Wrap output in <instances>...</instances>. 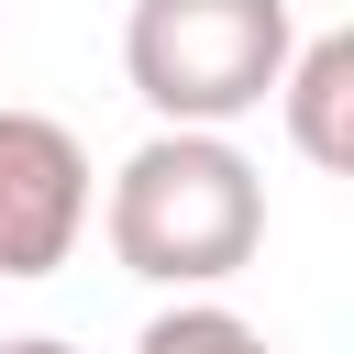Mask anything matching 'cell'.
<instances>
[{
    "mask_svg": "<svg viewBox=\"0 0 354 354\" xmlns=\"http://www.w3.org/2000/svg\"><path fill=\"white\" fill-rule=\"evenodd\" d=\"M100 243L144 288H221L266 243V177L232 133H144L100 188Z\"/></svg>",
    "mask_w": 354,
    "mask_h": 354,
    "instance_id": "6da1fadb",
    "label": "cell"
},
{
    "mask_svg": "<svg viewBox=\"0 0 354 354\" xmlns=\"http://www.w3.org/2000/svg\"><path fill=\"white\" fill-rule=\"evenodd\" d=\"M288 55H299V0H133L122 11V77L155 111V133L254 122Z\"/></svg>",
    "mask_w": 354,
    "mask_h": 354,
    "instance_id": "7a4b0ae2",
    "label": "cell"
},
{
    "mask_svg": "<svg viewBox=\"0 0 354 354\" xmlns=\"http://www.w3.org/2000/svg\"><path fill=\"white\" fill-rule=\"evenodd\" d=\"M88 144L55 122V111H22L0 100V277L33 288L55 277L77 243H88Z\"/></svg>",
    "mask_w": 354,
    "mask_h": 354,
    "instance_id": "3957f363",
    "label": "cell"
},
{
    "mask_svg": "<svg viewBox=\"0 0 354 354\" xmlns=\"http://www.w3.org/2000/svg\"><path fill=\"white\" fill-rule=\"evenodd\" d=\"M277 122L321 177L354 166V33H299V55L277 77Z\"/></svg>",
    "mask_w": 354,
    "mask_h": 354,
    "instance_id": "277c9868",
    "label": "cell"
},
{
    "mask_svg": "<svg viewBox=\"0 0 354 354\" xmlns=\"http://www.w3.org/2000/svg\"><path fill=\"white\" fill-rule=\"evenodd\" d=\"M133 354H277V343L243 310H221V299H177V310H155L133 332Z\"/></svg>",
    "mask_w": 354,
    "mask_h": 354,
    "instance_id": "5b68a950",
    "label": "cell"
},
{
    "mask_svg": "<svg viewBox=\"0 0 354 354\" xmlns=\"http://www.w3.org/2000/svg\"><path fill=\"white\" fill-rule=\"evenodd\" d=\"M0 354H77V343H55V332H11Z\"/></svg>",
    "mask_w": 354,
    "mask_h": 354,
    "instance_id": "8992f818",
    "label": "cell"
}]
</instances>
